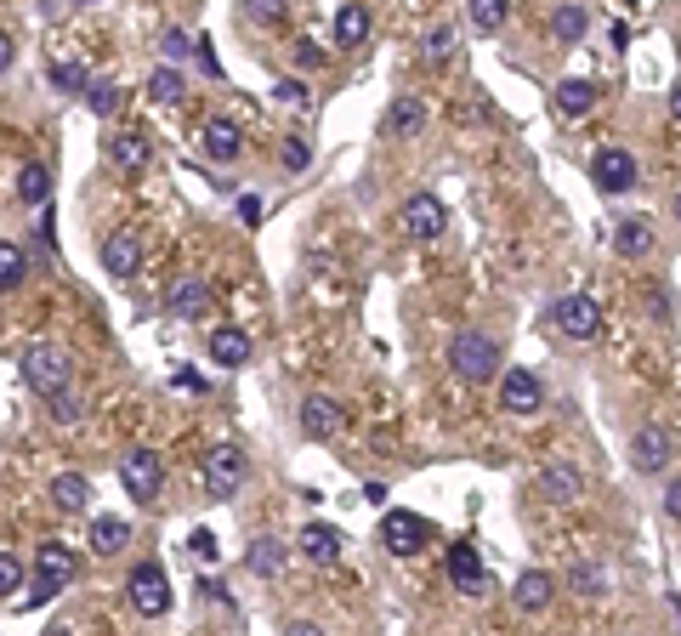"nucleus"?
Returning <instances> with one entry per match:
<instances>
[{
	"mask_svg": "<svg viewBox=\"0 0 681 636\" xmlns=\"http://www.w3.org/2000/svg\"><path fill=\"white\" fill-rule=\"evenodd\" d=\"M18 370H23V387L40 392V398H57V392L74 387V358H69V347H57V341H29L23 358H18Z\"/></svg>",
	"mask_w": 681,
	"mask_h": 636,
	"instance_id": "nucleus-1",
	"label": "nucleus"
},
{
	"mask_svg": "<svg viewBox=\"0 0 681 636\" xmlns=\"http://www.w3.org/2000/svg\"><path fill=\"white\" fill-rule=\"evenodd\" d=\"M449 370L460 375L466 387L494 381V375H500V341H494L489 330H460V336L449 341Z\"/></svg>",
	"mask_w": 681,
	"mask_h": 636,
	"instance_id": "nucleus-2",
	"label": "nucleus"
},
{
	"mask_svg": "<svg viewBox=\"0 0 681 636\" xmlns=\"http://www.w3.org/2000/svg\"><path fill=\"white\" fill-rule=\"evenodd\" d=\"M74 580V551L63 546V540H40L35 551V591H29V608H46V602H57L63 591H69Z\"/></svg>",
	"mask_w": 681,
	"mask_h": 636,
	"instance_id": "nucleus-3",
	"label": "nucleus"
},
{
	"mask_svg": "<svg viewBox=\"0 0 681 636\" xmlns=\"http://www.w3.org/2000/svg\"><path fill=\"white\" fill-rule=\"evenodd\" d=\"M199 477H205V495L210 500H233L239 489H245L250 466H245V455H239L233 443H216V449H205V455H199Z\"/></svg>",
	"mask_w": 681,
	"mask_h": 636,
	"instance_id": "nucleus-4",
	"label": "nucleus"
},
{
	"mask_svg": "<svg viewBox=\"0 0 681 636\" xmlns=\"http://www.w3.org/2000/svg\"><path fill=\"white\" fill-rule=\"evenodd\" d=\"M125 597H131V608H137L142 619H159L171 608V574L159 563H137L131 580H125Z\"/></svg>",
	"mask_w": 681,
	"mask_h": 636,
	"instance_id": "nucleus-5",
	"label": "nucleus"
},
{
	"mask_svg": "<svg viewBox=\"0 0 681 636\" xmlns=\"http://www.w3.org/2000/svg\"><path fill=\"white\" fill-rule=\"evenodd\" d=\"M381 546L392 551V557H415L420 546H432V523H426V517H415V512H403V506H386Z\"/></svg>",
	"mask_w": 681,
	"mask_h": 636,
	"instance_id": "nucleus-6",
	"label": "nucleus"
},
{
	"mask_svg": "<svg viewBox=\"0 0 681 636\" xmlns=\"http://www.w3.org/2000/svg\"><path fill=\"white\" fill-rule=\"evenodd\" d=\"M120 483H125V495L131 500L154 506L159 483H165V460H159L154 449H131V455H120Z\"/></svg>",
	"mask_w": 681,
	"mask_h": 636,
	"instance_id": "nucleus-7",
	"label": "nucleus"
},
{
	"mask_svg": "<svg viewBox=\"0 0 681 636\" xmlns=\"http://www.w3.org/2000/svg\"><path fill=\"white\" fill-rule=\"evenodd\" d=\"M551 324H557L568 341H591V336H602V307H596L591 296H557L551 301Z\"/></svg>",
	"mask_w": 681,
	"mask_h": 636,
	"instance_id": "nucleus-8",
	"label": "nucleus"
},
{
	"mask_svg": "<svg viewBox=\"0 0 681 636\" xmlns=\"http://www.w3.org/2000/svg\"><path fill=\"white\" fill-rule=\"evenodd\" d=\"M636 177H642V171H636V154H630V148H596L591 154V182L596 188H602V194H630V188H636Z\"/></svg>",
	"mask_w": 681,
	"mask_h": 636,
	"instance_id": "nucleus-9",
	"label": "nucleus"
},
{
	"mask_svg": "<svg viewBox=\"0 0 681 636\" xmlns=\"http://www.w3.org/2000/svg\"><path fill=\"white\" fill-rule=\"evenodd\" d=\"M301 432L313 443H330V438H341V426H347V409L335 404L330 392H313V398H301Z\"/></svg>",
	"mask_w": 681,
	"mask_h": 636,
	"instance_id": "nucleus-10",
	"label": "nucleus"
},
{
	"mask_svg": "<svg viewBox=\"0 0 681 636\" xmlns=\"http://www.w3.org/2000/svg\"><path fill=\"white\" fill-rule=\"evenodd\" d=\"M670 460H676L670 432H664V426H636V438H630V466H636L642 477H659Z\"/></svg>",
	"mask_w": 681,
	"mask_h": 636,
	"instance_id": "nucleus-11",
	"label": "nucleus"
},
{
	"mask_svg": "<svg viewBox=\"0 0 681 636\" xmlns=\"http://www.w3.org/2000/svg\"><path fill=\"white\" fill-rule=\"evenodd\" d=\"M500 409H506V415H540L545 409V381L534 370H506L500 375Z\"/></svg>",
	"mask_w": 681,
	"mask_h": 636,
	"instance_id": "nucleus-12",
	"label": "nucleus"
},
{
	"mask_svg": "<svg viewBox=\"0 0 681 636\" xmlns=\"http://www.w3.org/2000/svg\"><path fill=\"white\" fill-rule=\"evenodd\" d=\"M199 142H205V159H216V165H233V159L245 154V125L227 120V114H210V120L199 125Z\"/></svg>",
	"mask_w": 681,
	"mask_h": 636,
	"instance_id": "nucleus-13",
	"label": "nucleus"
},
{
	"mask_svg": "<svg viewBox=\"0 0 681 636\" xmlns=\"http://www.w3.org/2000/svg\"><path fill=\"white\" fill-rule=\"evenodd\" d=\"M443 222H449V211H443L432 194H409V199H403V211H398V228L409 233V239H420V245H426V239H437V233H443Z\"/></svg>",
	"mask_w": 681,
	"mask_h": 636,
	"instance_id": "nucleus-14",
	"label": "nucleus"
},
{
	"mask_svg": "<svg viewBox=\"0 0 681 636\" xmlns=\"http://www.w3.org/2000/svg\"><path fill=\"white\" fill-rule=\"evenodd\" d=\"M296 546H301V557H307V563L330 568V563H341V551H347V534L335 529V523H307V529L296 534Z\"/></svg>",
	"mask_w": 681,
	"mask_h": 636,
	"instance_id": "nucleus-15",
	"label": "nucleus"
},
{
	"mask_svg": "<svg viewBox=\"0 0 681 636\" xmlns=\"http://www.w3.org/2000/svg\"><path fill=\"white\" fill-rule=\"evenodd\" d=\"M165 307H171V318H205L210 313V284L199 279V273H182V279L171 284V296H165Z\"/></svg>",
	"mask_w": 681,
	"mask_h": 636,
	"instance_id": "nucleus-16",
	"label": "nucleus"
},
{
	"mask_svg": "<svg viewBox=\"0 0 681 636\" xmlns=\"http://www.w3.org/2000/svg\"><path fill=\"white\" fill-rule=\"evenodd\" d=\"M205 347H210V364H222V370L250 364V330H239V324H216Z\"/></svg>",
	"mask_w": 681,
	"mask_h": 636,
	"instance_id": "nucleus-17",
	"label": "nucleus"
},
{
	"mask_svg": "<svg viewBox=\"0 0 681 636\" xmlns=\"http://www.w3.org/2000/svg\"><path fill=\"white\" fill-rule=\"evenodd\" d=\"M511 602H517L523 614H545V608L557 602V580H551L545 568H528V574H517V585H511Z\"/></svg>",
	"mask_w": 681,
	"mask_h": 636,
	"instance_id": "nucleus-18",
	"label": "nucleus"
},
{
	"mask_svg": "<svg viewBox=\"0 0 681 636\" xmlns=\"http://www.w3.org/2000/svg\"><path fill=\"white\" fill-rule=\"evenodd\" d=\"M585 495V477L568 466V460H551L540 472V500H551V506H574V500Z\"/></svg>",
	"mask_w": 681,
	"mask_h": 636,
	"instance_id": "nucleus-19",
	"label": "nucleus"
},
{
	"mask_svg": "<svg viewBox=\"0 0 681 636\" xmlns=\"http://www.w3.org/2000/svg\"><path fill=\"white\" fill-rule=\"evenodd\" d=\"M449 585L460 591V597H477V591H483V557H477L472 540L449 546Z\"/></svg>",
	"mask_w": 681,
	"mask_h": 636,
	"instance_id": "nucleus-20",
	"label": "nucleus"
},
{
	"mask_svg": "<svg viewBox=\"0 0 681 636\" xmlns=\"http://www.w3.org/2000/svg\"><path fill=\"white\" fill-rule=\"evenodd\" d=\"M596 103H602V91H596L591 80H562V86L551 91V108H557L562 120H585Z\"/></svg>",
	"mask_w": 681,
	"mask_h": 636,
	"instance_id": "nucleus-21",
	"label": "nucleus"
},
{
	"mask_svg": "<svg viewBox=\"0 0 681 636\" xmlns=\"http://www.w3.org/2000/svg\"><path fill=\"white\" fill-rule=\"evenodd\" d=\"M653 239H659V233H653V222H647V216H625V222L613 228V256H630V262H636V256H647V250H653Z\"/></svg>",
	"mask_w": 681,
	"mask_h": 636,
	"instance_id": "nucleus-22",
	"label": "nucleus"
},
{
	"mask_svg": "<svg viewBox=\"0 0 681 636\" xmlns=\"http://www.w3.org/2000/svg\"><path fill=\"white\" fill-rule=\"evenodd\" d=\"M103 267L114 273V279H137V267H142V245L131 239V233H114V239H103Z\"/></svg>",
	"mask_w": 681,
	"mask_h": 636,
	"instance_id": "nucleus-23",
	"label": "nucleus"
},
{
	"mask_svg": "<svg viewBox=\"0 0 681 636\" xmlns=\"http://www.w3.org/2000/svg\"><path fill=\"white\" fill-rule=\"evenodd\" d=\"M369 29H375V18H369V6H358V0H347L335 12V46H364Z\"/></svg>",
	"mask_w": 681,
	"mask_h": 636,
	"instance_id": "nucleus-24",
	"label": "nucleus"
},
{
	"mask_svg": "<svg viewBox=\"0 0 681 636\" xmlns=\"http://www.w3.org/2000/svg\"><path fill=\"white\" fill-rule=\"evenodd\" d=\"M108 159H114V171H142L148 165V137L142 131H114L108 137Z\"/></svg>",
	"mask_w": 681,
	"mask_h": 636,
	"instance_id": "nucleus-25",
	"label": "nucleus"
},
{
	"mask_svg": "<svg viewBox=\"0 0 681 636\" xmlns=\"http://www.w3.org/2000/svg\"><path fill=\"white\" fill-rule=\"evenodd\" d=\"M125 546H131V523L125 517H97L91 523V551L97 557H120Z\"/></svg>",
	"mask_w": 681,
	"mask_h": 636,
	"instance_id": "nucleus-26",
	"label": "nucleus"
},
{
	"mask_svg": "<svg viewBox=\"0 0 681 636\" xmlns=\"http://www.w3.org/2000/svg\"><path fill=\"white\" fill-rule=\"evenodd\" d=\"M52 506H57V512H86V506H91V483L80 472H57L52 477Z\"/></svg>",
	"mask_w": 681,
	"mask_h": 636,
	"instance_id": "nucleus-27",
	"label": "nucleus"
},
{
	"mask_svg": "<svg viewBox=\"0 0 681 636\" xmlns=\"http://www.w3.org/2000/svg\"><path fill=\"white\" fill-rule=\"evenodd\" d=\"M585 29H591L585 6H579V0H562L557 18H551V40H557V46H579V40H585Z\"/></svg>",
	"mask_w": 681,
	"mask_h": 636,
	"instance_id": "nucleus-28",
	"label": "nucleus"
},
{
	"mask_svg": "<svg viewBox=\"0 0 681 636\" xmlns=\"http://www.w3.org/2000/svg\"><path fill=\"white\" fill-rule=\"evenodd\" d=\"M420 131H426V108L415 97H398L386 108V137H420Z\"/></svg>",
	"mask_w": 681,
	"mask_h": 636,
	"instance_id": "nucleus-29",
	"label": "nucleus"
},
{
	"mask_svg": "<svg viewBox=\"0 0 681 636\" xmlns=\"http://www.w3.org/2000/svg\"><path fill=\"white\" fill-rule=\"evenodd\" d=\"M250 574H262V580H273L284 568V540H273V534H262V540H250Z\"/></svg>",
	"mask_w": 681,
	"mask_h": 636,
	"instance_id": "nucleus-30",
	"label": "nucleus"
},
{
	"mask_svg": "<svg viewBox=\"0 0 681 636\" xmlns=\"http://www.w3.org/2000/svg\"><path fill=\"white\" fill-rule=\"evenodd\" d=\"M466 12H472L477 35H500L511 18V0H466Z\"/></svg>",
	"mask_w": 681,
	"mask_h": 636,
	"instance_id": "nucleus-31",
	"label": "nucleus"
},
{
	"mask_svg": "<svg viewBox=\"0 0 681 636\" xmlns=\"http://www.w3.org/2000/svg\"><path fill=\"white\" fill-rule=\"evenodd\" d=\"M125 103V91H120V80H108V74H97V80H91L86 86V108L91 114H97V120H108V114H114V108Z\"/></svg>",
	"mask_w": 681,
	"mask_h": 636,
	"instance_id": "nucleus-32",
	"label": "nucleus"
},
{
	"mask_svg": "<svg viewBox=\"0 0 681 636\" xmlns=\"http://www.w3.org/2000/svg\"><path fill=\"white\" fill-rule=\"evenodd\" d=\"M29 279V250L23 245H0V296H12Z\"/></svg>",
	"mask_w": 681,
	"mask_h": 636,
	"instance_id": "nucleus-33",
	"label": "nucleus"
},
{
	"mask_svg": "<svg viewBox=\"0 0 681 636\" xmlns=\"http://www.w3.org/2000/svg\"><path fill=\"white\" fill-rule=\"evenodd\" d=\"M18 199L23 205H46V199H52V171H46V165H23L18 171Z\"/></svg>",
	"mask_w": 681,
	"mask_h": 636,
	"instance_id": "nucleus-34",
	"label": "nucleus"
},
{
	"mask_svg": "<svg viewBox=\"0 0 681 636\" xmlns=\"http://www.w3.org/2000/svg\"><path fill=\"white\" fill-rule=\"evenodd\" d=\"M148 97H154V103H165V108H176L182 97H188V86H182V74H176L171 63H165V69L148 74Z\"/></svg>",
	"mask_w": 681,
	"mask_h": 636,
	"instance_id": "nucleus-35",
	"label": "nucleus"
},
{
	"mask_svg": "<svg viewBox=\"0 0 681 636\" xmlns=\"http://www.w3.org/2000/svg\"><path fill=\"white\" fill-rule=\"evenodd\" d=\"M568 591H579V597H602V591H608V568L602 563H574L568 568Z\"/></svg>",
	"mask_w": 681,
	"mask_h": 636,
	"instance_id": "nucleus-36",
	"label": "nucleus"
},
{
	"mask_svg": "<svg viewBox=\"0 0 681 636\" xmlns=\"http://www.w3.org/2000/svg\"><path fill=\"white\" fill-rule=\"evenodd\" d=\"M52 86L69 91V97H86V86H91L86 63H52Z\"/></svg>",
	"mask_w": 681,
	"mask_h": 636,
	"instance_id": "nucleus-37",
	"label": "nucleus"
},
{
	"mask_svg": "<svg viewBox=\"0 0 681 636\" xmlns=\"http://www.w3.org/2000/svg\"><path fill=\"white\" fill-rule=\"evenodd\" d=\"M290 0H245V18L250 23H284Z\"/></svg>",
	"mask_w": 681,
	"mask_h": 636,
	"instance_id": "nucleus-38",
	"label": "nucleus"
},
{
	"mask_svg": "<svg viewBox=\"0 0 681 636\" xmlns=\"http://www.w3.org/2000/svg\"><path fill=\"white\" fill-rule=\"evenodd\" d=\"M12 591H23V563L12 551H0V602L12 597Z\"/></svg>",
	"mask_w": 681,
	"mask_h": 636,
	"instance_id": "nucleus-39",
	"label": "nucleus"
},
{
	"mask_svg": "<svg viewBox=\"0 0 681 636\" xmlns=\"http://www.w3.org/2000/svg\"><path fill=\"white\" fill-rule=\"evenodd\" d=\"M279 159H284V171H307V165H313V142H307V137H290Z\"/></svg>",
	"mask_w": 681,
	"mask_h": 636,
	"instance_id": "nucleus-40",
	"label": "nucleus"
},
{
	"mask_svg": "<svg viewBox=\"0 0 681 636\" xmlns=\"http://www.w3.org/2000/svg\"><path fill=\"white\" fill-rule=\"evenodd\" d=\"M420 52H426V63H443V57L454 52V29H449V23H443V29H432V35H426V46H420Z\"/></svg>",
	"mask_w": 681,
	"mask_h": 636,
	"instance_id": "nucleus-41",
	"label": "nucleus"
},
{
	"mask_svg": "<svg viewBox=\"0 0 681 636\" xmlns=\"http://www.w3.org/2000/svg\"><path fill=\"white\" fill-rule=\"evenodd\" d=\"M273 103H279V108H307L313 97H307L301 80H279V86H273Z\"/></svg>",
	"mask_w": 681,
	"mask_h": 636,
	"instance_id": "nucleus-42",
	"label": "nucleus"
},
{
	"mask_svg": "<svg viewBox=\"0 0 681 636\" xmlns=\"http://www.w3.org/2000/svg\"><path fill=\"white\" fill-rule=\"evenodd\" d=\"M46 404H52V421H63V426L80 421V404H74V392H57V398H46Z\"/></svg>",
	"mask_w": 681,
	"mask_h": 636,
	"instance_id": "nucleus-43",
	"label": "nucleus"
},
{
	"mask_svg": "<svg viewBox=\"0 0 681 636\" xmlns=\"http://www.w3.org/2000/svg\"><path fill=\"white\" fill-rule=\"evenodd\" d=\"M188 551L199 557V563H216V534H210V529H193V534H188Z\"/></svg>",
	"mask_w": 681,
	"mask_h": 636,
	"instance_id": "nucleus-44",
	"label": "nucleus"
},
{
	"mask_svg": "<svg viewBox=\"0 0 681 636\" xmlns=\"http://www.w3.org/2000/svg\"><path fill=\"white\" fill-rule=\"evenodd\" d=\"M159 52H165V57L176 63V57H188V52H193V40L182 35V29H165V35H159Z\"/></svg>",
	"mask_w": 681,
	"mask_h": 636,
	"instance_id": "nucleus-45",
	"label": "nucleus"
},
{
	"mask_svg": "<svg viewBox=\"0 0 681 636\" xmlns=\"http://www.w3.org/2000/svg\"><path fill=\"white\" fill-rule=\"evenodd\" d=\"M193 57H199V69H205L210 80H222V63H216V52H210V35L193 40Z\"/></svg>",
	"mask_w": 681,
	"mask_h": 636,
	"instance_id": "nucleus-46",
	"label": "nucleus"
},
{
	"mask_svg": "<svg viewBox=\"0 0 681 636\" xmlns=\"http://www.w3.org/2000/svg\"><path fill=\"white\" fill-rule=\"evenodd\" d=\"M664 517H676V523H681V477L664 483Z\"/></svg>",
	"mask_w": 681,
	"mask_h": 636,
	"instance_id": "nucleus-47",
	"label": "nucleus"
},
{
	"mask_svg": "<svg viewBox=\"0 0 681 636\" xmlns=\"http://www.w3.org/2000/svg\"><path fill=\"white\" fill-rule=\"evenodd\" d=\"M296 57L307 63V69H318V63H324V52H318L313 40H296Z\"/></svg>",
	"mask_w": 681,
	"mask_h": 636,
	"instance_id": "nucleus-48",
	"label": "nucleus"
},
{
	"mask_svg": "<svg viewBox=\"0 0 681 636\" xmlns=\"http://www.w3.org/2000/svg\"><path fill=\"white\" fill-rule=\"evenodd\" d=\"M239 216H245V222H256V216H262V199H256V194H239Z\"/></svg>",
	"mask_w": 681,
	"mask_h": 636,
	"instance_id": "nucleus-49",
	"label": "nucleus"
},
{
	"mask_svg": "<svg viewBox=\"0 0 681 636\" xmlns=\"http://www.w3.org/2000/svg\"><path fill=\"white\" fill-rule=\"evenodd\" d=\"M12 69V35H0V74Z\"/></svg>",
	"mask_w": 681,
	"mask_h": 636,
	"instance_id": "nucleus-50",
	"label": "nucleus"
},
{
	"mask_svg": "<svg viewBox=\"0 0 681 636\" xmlns=\"http://www.w3.org/2000/svg\"><path fill=\"white\" fill-rule=\"evenodd\" d=\"M670 120L681 125V80H676V86H670Z\"/></svg>",
	"mask_w": 681,
	"mask_h": 636,
	"instance_id": "nucleus-51",
	"label": "nucleus"
},
{
	"mask_svg": "<svg viewBox=\"0 0 681 636\" xmlns=\"http://www.w3.org/2000/svg\"><path fill=\"white\" fill-rule=\"evenodd\" d=\"M676 222H681V194H676Z\"/></svg>",
	"mask_w": 681,
	"mask_h": 636,
	"instance_id": "nucleus-52",
	"label": "nucleus"
}]
</instances>
